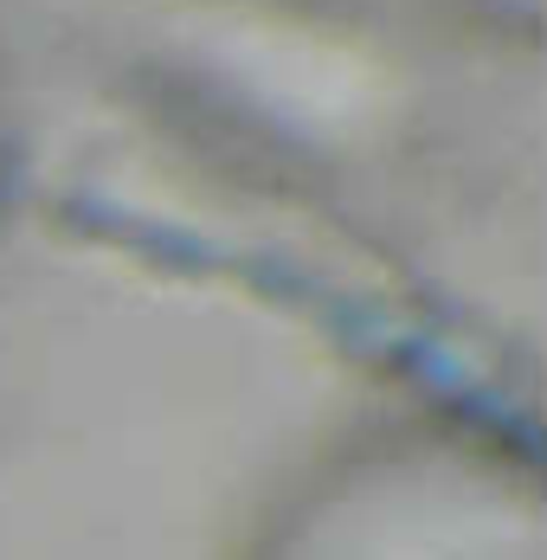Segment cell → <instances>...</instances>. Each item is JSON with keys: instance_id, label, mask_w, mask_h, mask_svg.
<instances>
[{"instance_id": "6da1fadb", "label": "cell", "mask_w": 547, "mask_h": 560, "mask_svg": "<svg viewBox=\"0 0 547 560\" xmlns=\"http://www.w3.org/2000/svg\"><path fill=\"white\" fill-rule=\"evenodd\" d=\"M245 560H542V490L490 445L386 432L316 464Z\"/></svg>"}]
</instances>
